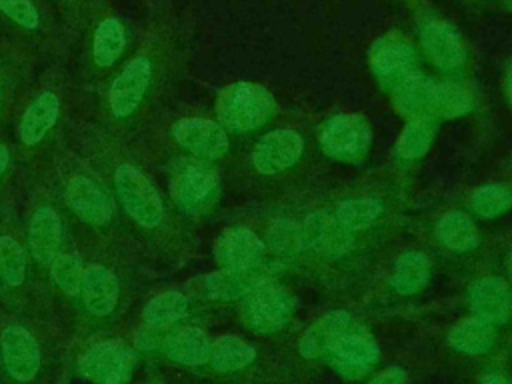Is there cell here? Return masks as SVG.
<instances>
[{"mask_svg":"<svg viewBox=\"0 0 512 384\" xmlns=\"http://www.w3.org/2000/svg\"><path fill=\"white\" fill-rule=\"evenodd\" d=\"M276 110L274 96L256 82H232L216 98V116L222 128L248 132L262 126Z\"/></svg>","mask_w":512,"mask_h":384,"instance_id":"cell-1","label":"cell"},{"mask_svg":"<svg viewBox=\"0 0 512 384\" xmlns=\"http://www.w3.org/2000/svg\"><path fill=\"white\" fill-rule=\"evenodd\" d=\"M482 384H512L508 378H504L502 374H486L482 378Z\"/></svg>","mask_w":512,"mask_h":384,"instance_id":"cell-41","label":"cell"},{"mask_svg":"<svg viewBox=\"0 0 512 384\" xmlns=\"http://www.w3.org/2000/svg\"><path fill=\"white\" fill-rule=\"evenodd\" d=\"M472 106L470 92L456 82H444L434 80L430 102H428V114L426 116H440V118H454L464 112H468Z\"/></svg>","mask_w":512,"mask_h":384,"instance_id":"cell-28","label":"cell"},{"mask_svg":"<svg viewBox=\"0 0 512 384\" xmlns=\"http://www.w3.org/2000/svg\"><path fill=\"white\" fill-rule=\"evenodd\" d=\"M188 312V300L180 292H162L154 296L142 312L144 324L154 328H166L176 320L184 318Z\"/></svg>","mask_w":512,"mask_h":384,"instance_id":"cell-32","label":"cell"},{"mask_svg":"<svg viewBox=\"0 0 512 384\" xmlns=\"http://www.w3.org/2000/svg\"><path fill=\"white\" fill-rule=\"evenodd\" d=\"M370 124L362 114L344 112L328 120V124L322 130L320 144L322 150L342 162H352L364 156V152L370 146Z\"/></svg>","mask_w":512,"mask_h":384,"instance_id":"cell-5","label":"cell"},{"mask_svg":"<svg viewBox=\"0 0 512 384\" xmlns=\"http://www.w3.org/2000/svg\"><path fill=\"white\" fill-rule=\"evenodd\" d=\"M8 160H10L8 148H6L4 144H0V174L6 170V166H8Z\"/></svg>","mask_w":512,"mask_h":384,"instance_id":"cell-42","label":"cell"},{"mask_svg":"<svg viewBox=\"0 0 512 384\" xmlns=\"http://www.w3.org/2000/svg\"><path fill=\"white\" fill-rule=\"evenodd\" d=\"M254 358H256L254 346H250L248 342L232 334L220 336L210 350V362L218 372H236L248 366Z\"/></svg>","mask_w":512,"mask_h":384,"instance_id":"cell-30","label":"cell"},{"mask_svg":"<svg viewBox=\"0 0 512 384\" xmlns=\"http://www.w3.org/2000/svg\"><path fill=\"white\" fill-rule=\"evenodd\" d=\"M436 238L450 250H472L478 246V230L472 218L460 210L446 212L436 224Z\"/></svg>","mask_w":512,"mask_h":384,"instance_id":"cell-26","label":"cell"},{"mask_svg":"<svg viewBox=\"0 0 512 384\" xmlns=\"http://www.w3.org/2000/svg\"><path fill=\"white\" fill-rule=\"evenodd\" d=\"M434 78H426L422 74H408L398 84H394L392 104L404 116H426L430 94H432Z\"/></svg>","mask_w":512,"mask_h":384,"instance_id":"cell-24","label":"cell"},{"mask_svg":"<svg viewBox=\"0 0 512 384\" xmlns=\"http://www.w3.org/2000/svg\"><path fill=\"white\" fill-rule=\"evenodd\" d=\"M472 208L484 218L500 216L512 208V184L494 182L478 188L472 196Z\"/></svg>","mask_w":512,"mask_h":384,"instance_id":"cell-34","label":"cell"},{"mask_svg":"<svg viewBox=\"0 0 512 384\" xmlns=\"http://www.w3.org/2000/svg\"><path fill=\"white\" fill-rule=\"evenodd\" d=\"M62 244V222L54 208L42 206L28 224V246L38 264H50Z\"/></svg>","mask_w":512,"mask_h":384,"instance_id":"cell-19","label":"cell"},{"mask_svg":"<svg viewBox=\"0 0 512 384\" xmlns=\"http://www.w3.org/2000/svg\"><path fill=\"white\" fill-rule=\"evenodd\" d=\"M152 78V64L146 56L132 58L110 86V110L116 118L130 116L144 98Z\"/></svg>","mask_w":512,"mask_h":384,"instance_id":"cell-11","label":"cell"},{"mask_svg":"<svg viewBox=\"0 0 512 384\" xmlns=\"http://www.w3.org/2000/svg\"><path fill=\"white\" fill-rule=\"evenodd\" d=\"M114 184L126 212L142 228H156L162 222V198L152 182L136 166L120 164L114 172Z\"/></svg>","mask_w":512,"mask_h":384,"instance_id":"cell-4","label":"cell"},{"mask_svg":"<svg viewBox=\"0 0 512 384\" xmlns=\"http://www.w3.org/2000/svg\"><path fill=\"white\" fill-rule=\"evenodd\" d=\"M138 358L136 352L120 340H104L90 346L78 358V372L92 384H126Z\"/></svg>","mask_w":512,"mask_h":384,"instance_id":"cell-3","label":"cell"},{"mask_svg":"<svg viewBox=\"0 0 512 384\" xmlns=\"http://www.w3.org/2000/svg\"><path fill=\"white\" fill-rule=\"evenodd\" d=\"M470 306L476 318L488 324H504L512 316V292L502 278L486 276L472 284Z\"/></svg>","mask_w":512,"mask_h":384,"instance_id":"cell-17","label":"cell"},{"mask_svg":"<svg viewBox=\"0 0 512 384\" xmlns=\"http://www.w3.org/2000/svg\"><path fill=\"white\" fill-rule=\"evenodd\" d=\"M370 384H406V374H404L402 368L390 366V368L378 372V374L370 380Z\"/></svg>","mask_w":512,"mask_h":384,"instance_id":"cell-40","label":"cell"},{"mask_svg":"<svg viewBox=\"0 0 512 384\" xmlns=\"http://www.w3.org/2000/svg\"><path fill=\"white\" fill-rule=\"evenodd\" d=\"M58 110H60V102H58L56 94H52V92L40 94L26 108V112L18 124V136H20L22 144H26V146L38 144L46 136V132L54 126V122L58 118Z\"/></svg>","mask_w":512,"mask_h":384,"instance_id":"cell-23","label":"cell"},{"mask_svg":"<svg viewBox=\"0 0 512 384\" xmlns=\"http://www.w3.org/2000/svg\"><path fill=\"white\" fill-rule=\"evenodd\" d=\"M82 260L76 254H58L52 262H50V276L56 282V286L74 296L80 292V284H82Z\"/></svg>","mask_w":512,"mask_h":384,"instance_id":"cell-36","label":"cell"},{"mask_svg":"<svg viewBox=\"0 0 512 384\" xmlns=\"http://www.w3.org/2000/svg\"><path fill=\"white\" fill-rule=\"evenodd\" d=\"M118 292H120L118 280L108 268L96 264V266H88L84 270L80 294H82V302L90 314H94V316L110 314L116 308Z\"/></svg>","mask_w":512,"mask_h":384,"instance_id":"cell-20","label":"cell"},{"mask_svg":"<svg viewBox=\"0 0 512 384\" xmlns=\"http://www.w3.org/2000/svg\"><path fill=\"white\" fill-rule=\"evenodd\" d=\"M304 244L324 256H344L354 248L352 232L336 218V214L314 212L302 224Z\"/></svg>","mask_w":512,"mask_h":384,"instance_id":"cell-15","label":"cell"},{"mask_svg":"<svg viewBox=\"0 0 512 384\" xmlns=\"http://www.w3.org/2000/svg\"><path fill=\"white\" fill-rule=\"evenodd\" d=\"M510 266H512V254H510Z\"/></svg>","mask_w":512,"mask_h":384,"instance_id":"cell-44","label":"cell"},{"mask_svg":"<svg viewBox=\"0 0 512 384\" xmlns=\"http://www.w3.org/2000/svg\"><path fill=\"white\" fill-rule=\"evenodd\" d=\"M428 280H430V262L422 252L410 250L396 260L392 286L398 294H404V296L416 294L428 284Z\"/></svg>","mask_w":512,"mask_h":384,"instance_id":"cell-27","label":"cell"},{"mask_svg":"<svg viewBox=\"0 0 512 384\" xmlns=\"http://www.w3.org/2000/svg\"><path fill=\"white\" fill-rule=\"evenodd\" d=\"M382 214V202L376 198L344 200L336 208V218L352 232L368 228Z\"/></svg>","mask_w":512,"mask_h":384,"instance_id":"cell-33","label":"cell"},{"mask_svg":"<svg viewBox=\"0 0 512 384\" xmlns=\"http://www.w3.org/2000/svg\"><path fill=\"white\" fill-rule=\"evenodd\" d=\"M0 12L28 30H34L40 22L32 0H0Z\"/></svg>","mask_w":512,"mask_h":384,"instance_id":"cell-38","label":"cell"},{"mask_svg":"<svg viewBox=\"0 0 512 384\" xmlns=\"http://www.w3.org/2000/svg\"><path fill=\"white\" fill-rule=\"evenodd\" d=\"M420 40L424 52L440 70H454L464 62L462 40L444 20H426L420 30Z\"/></svg>","mask_w":512,"mask_h":384,"instance_id":"cell-18","label":"cell"},{"mask_svg":"<svg viewBox=\"0 0 512 384\" xmlns=\"http://www.w3.org/2000/svg\"><path fill=\"white\" fill-rule=\"evenodd\" d=\"M368 62L372 72L382 80L390 82L392 86L398 84L402 78L414 72L416 64V52L410 42H406L402 36L386 34L380 36L368 52Z\"/></svg>","mask_w":512,"mask_h":384,"instance_id":"cell-8","label":"cell"},{"mask_svg":"<svg viewBox=\"0 0 512 384\" xmlns=\"http://www.w3.org/2000/svg\"><path fill=\"white\" fill-rule=\"evenodd\" d=\"M176 142L202 160H218L228 150L224 128L208 118H182L174 124Z\"/></svg>","mask_w":512,"mask_h":384,"instance_id":"cell-12","label":"cell"},{"mask_svg":"<svg viewBox=\"0 0 512 384\" xmlns=\"http://www.w3.org/2000/svg\"><path fill=\"white\" fill-rule=\"evenodd\" d=\"M504 90H506V98H508V102L512 104V70L508 72V76H506V80H504Z\"/></svg>","mask_w":512,"mask_h":384,"instance_id":"cell-43","label":"cell"},{"mask_svg":"<svg viewBox=\"0 0 512 384\" xmlns=\"http://www.w3.org/2000/svg\"><path fill=\"white\" fill-rule=\"evenodd\" d=\"M220 180L208 162L184 158L174 166L170 178V196L188 214L210 210L218 196Z\"/></svg>","mask_w":512,"mask_h":384,"instance_id":"cell-2","label":"cell"},{"mask_svg":"<svg viewBox=\"0 0 512 384\" xmlns=\"http://www.w3.org/2000/svg\"><path fill=\"white\" fill-rule=\"evenodd\" d=\"M0 356L6 372L18 382H30L40 368V346L24 326H6L0 334Z\"/></svg>","mask_w":512,"mask_h":384,"instance_id":"cell-7","label":"cell"},{"mask_svg":"<svg viewBox=\"0 0 512 384\" xmlns=\"http://www.w3.org/2000/svg\"><path fill=\"white\" fill-rule=\"evenodd\" d=\"M304 140L296 130H274L264 134L252 154L254 166L262 174H276L290 168L302 154Z\"/></svg>","mask_w":512,"mask_h":384,"instance_id":"cell-14","label":"cell"},{"mask_svg":"<svg viewBox=\"0 0 512 384\" xmlns=\"http://www.w3.org/2000/svg\"><path fill=\"white\" fill-rule=\"evenodd\" d=\"M124 44H126V36L120 20L114 16L104 18L94 32V42H92L94 62L102 68L112 66L122 54Z\"/></svg>","mask_w":512,"mask_h":384,"instance_id":"cell-31","label":"cell"},{"mask_svg":"<svg viewBox=\"0 0 512 384\" xmlns=\"http://www.w3.org/2000/svg\"><path fill=\"white\" fill-rule=\"evenodd\" d=\"M326 356L336 372H340L346 378H358L378 362L380 348L368 336V332L362 330L338 338L328 348Z\"/></svg>","mask_w":512,"mask_h":384,"instance_id":"cell-10","label":"cell"},{"mask_svg":"<svg viewBox=\"0 0 512 384\" xmlns=\"http://www.w3.org/2000/svg\"><path fill=\"white\" fill-rule=\"evenodd\" d=\"M156 330H160V328H154V326L144 324V326L136 332V336H134L136 346H138L140 350H154V348L160 344V340H158V336H156Z\"/></svg>","mask_w":512,"mask_h":384,"instance_id":"cell-39","label":"cell"},{"mask_svg":"<svg viewBox=\"0 0 512 384\" xmlns=\"http://www.w3.org/2000/svg\"><path fill=\"white\" fill-rule=\"evenodd\" d=\"M214 258L224 270H252L264 258V242L250 228L232 226L216 238Z\"/></svg>","mask_w":512,"mask_h":384,"instance_id":"cell-9","label":"cell"},{"mask_svg":"<svg viewBox=\"0 0 512 384\" xmlns=\"http://www.w3.org/2000/svg\"><path fill=\"white\" fill-rule=\"evenodd\" d=\"M162 348L170 360L186 366H198L210 360L212 344L200 328L182 326L164 338Z\"/></svg>","mask_w":512,"mask_h":384,"instance_id":"cell-21","label":"cell"},{"mask_svg":"<svg viewBox=\"0 0 512 384\" xmlns=\"http://www.w3.org/2000/svg\"><path fill=\"white\" fill-rule=\"evenodd\" d=\"M268 240L278 254H296L300 252L304 244L302 226L298 228L292 220H278L268 232Z\"/></svg>","mask_w":512,"mask_h":384,"instance_id":"cell-37","label":"cell"},{"mask_svg":"<svg viewBox=\"0 0 512 384\" xmlns=\"http://www.w3.org/2000/svg\"><path fill=\"white\" fill-rule=\"evenodd\" d=\"M450 346L462 354H486L494 344V326L480 318H464L450 330Z\"/></svg>","mask_w":512,"mask_h":384,"instance_id":"cell-25","label":"cell"},{"mask_svg":"<svg viewBox=\"0 0 512 384\" xmlns=\"http://www.w3.org/2000/svg\"><path fill=\"white\" fill-rule=\"evenodd\" d=\"M266 274L252 270H220L202 278L204 292L216 300H236L248 296L256 286L266 282Z\"/></svg>","mask_w":512,"mask_h":384,"instance_id":"cell-22","label":"cell"},{"mask_svg":"<svg viewBox=\"0 0 512 384\" xmlns=\"http://www.w3.org/2000/svg\"><path fill=\"white\" fill-rule=\"evenodd\" d=\"M436 124L430 116H414L408 120L396 140V154L404 160H416L424 156L434 140Z\"/></svg>","mask_w":512,"mask_h":384,"instance_id":"cell-29","label":"cell"},{"mask_svg":"<svg viewBox=\"0 0 512 384\" xmlns=\"http://www.w3.org/2000/svg\"><path fill=\"white\" fill-rule=\"evenodd\" d=\"M364 326L348 312L336 310L318 318L302 336L300 352L304 358H318L328 352V348L342 336L352 332H362Z\"/></svg>","mask_w":512,"mask_h":384,"instance_id":"cell-16","label":"cell"},{"mask_svg":"<svg viewBox=\"0 0 512 384\" xmlns=\"http://www.w3.org/2000/svg\"><path fill=\"white\" fill-rule=\"evenodd\" d=\"M294 310L292 296L270 280L256 286L242 304V320L258 332H276L286 326Z\"/></svg>","mask_w":512,"mask_h":384,"instance_id":"cell-6","label":"cell"},{"mask_svg":"<svg viewBox=\"0 0 512 384\" xmlns=\"http://www.w3.org/2000/svg\"><path fill=\"white\" fill-rule=\"evenodd\" d=\"M66 202L80 220L90 226H104L114 216L110 194L84 174H76L66 184Z\"/></svg>","mask_w":512,"mask_h":384,"instance_id":"cell-13","label":"cell"},{"mask_svg":"<svg viewBox=\"0 0 512 384\" xmlns=\"http://www.w3.org/2000/svg\"><path fill=\"white\" fill-rule=\"evenodd\" d=\"M26 276V252L12 236H0V278L8 286H20Z\"/></svg>","mask_w":512,"mask_h":384,"instance_id":"cell-35","label":"cell"}]
</instances>
